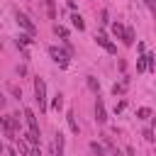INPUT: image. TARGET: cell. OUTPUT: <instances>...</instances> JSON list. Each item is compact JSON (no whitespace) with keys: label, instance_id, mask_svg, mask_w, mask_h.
I'll use <instances>...</instances> for the list:
<instances>
[{"label":"cell","instance_id":"1","mask_svg":"<svg viewBox=\"0 0 156 156\" xmlns=\"http://www.w3.org/2000/svg\"><path fill=\"white\" fill-rule=\"evenodd\" d=\"M34 100L39 102V110H46V83H44V78H34Z\"/></svg>","mask_w":156,"mask_h":156},{"label":"cell","instance_id":"2","mask_svg":"<svg viewBox=\"0 0 156 156\" xmlns=\"http://www.w3.org/2000/svg\"><path fill=\"white\" fill-rule=\"evenodd\" d=\"M15 20H17V24H20V27H22V29H24L27 34H34V32H37L34 22H32V20H29V17L24 15V12H20V10H17V12H15Z\"/></svg>","mask_w":156,"mask_h":156},{"label":"cell","instance_id":"3","mask_svg":"<svg viewBox=\"0 0 156 156\" xmlns=\"http://www.w3.org/2000/svg\"><path fill=\"white\" fill-rule=\"evenodd\" d=\"M49 56H51L61 68H66V66H68V54H66L63 49H58V46H49Z\"/></svg>","mask_w":156,"mask_h":156},{"label":"cell","instance_id":"4","mask_svg":"<svg viewBox=\"0 0 156 156\" xmlns=\"http://www.w3.org/2000/svg\"><path fill=\"white\" fill-rule=\"evenodd\" d=\"M95 122H98V124H105V122H107V112H105V102H102L100 98L95 100Z\"/></svg>","mask_w":156,"mask_h":156},{"label":"cell","instance_id":"5","mask_svg":"<svg viewBox=\"0 0 156 156\" xmlns=\"http://www.w3.org/2000/svg\"><path fill=\"white\" fill-rule=\"evenodd\" d=\"M24 119H27V124H29V132H34V134H39V122H37V115L29 110V107H24Z\"/></svg>","mask_w":156,"mask_h":156},{"label":"cell","instance_id":"6","mask_svg":"<svg viewBox=\"0 0 156 156\" xmlns=\"http://www.w3.org/2000/svg\"><path fill=\"white\" fill-rule=\"evenodd\" d=\"M95 41H98V46H102L107 54H117V46H115V44H112L105 34H98V37H95Z\"/></svg>","mask_w":156,"mask_h":156},{"label":"cell","instance_id":"7","mask_svg":"<svg viewBox=\"0 0 156 156\" xmlns=\"http://www.w3.org/2000/svg\"><path fill=\"white\" fill-rule=\"evenodd\" d=\"M51 156H63V134L58 132L54 136V146H51Z\"/></svg>","mask_w":156,"mask_h":156},{"label":"cell","instance_id":"8","mask_svg":"<svg viewBox=\"0 0 156 156\" xmlns=\"http://www.w3.org/2000/svg\"><path fill=\"white\" fill-rule=\"evenodd\" d=\"M0 127H2V132H5L7 139H17V134H15V129L10 127V119H7V117H0Z\"/></svg>","mask_w":156,"mask_h":156},{"label":"cell","instance_id":"9","mask_svg":"<svg viewBox=\"0 0 156 156\" xmlns=\"http://www.w3.org/2000/svg\"><path fill=\"white\" fill-rule=\"evenodd\" d=\"M71 24H73L78 32H83V29H85V22H83V17H80L78 12H73V15H71Z\"/></svg>","mask_w":156,"mask_h":156},{"label":"cell","instance_id":"10","mask_svg":"<svg viewBox=\"0 0 156 156\" xmlns=\"http://www.w3.org/2000/svg\"><path fill=\"white\" fill-rule=\"evenodd\" d=\"M41 2H44V7H46L49 20H56V2H54V0H41Z\"/></svg>","mask_w":156,"mask_h":156},{"label":"cell","instance_id":"11","mask_svg":"<svg viewBox=\"0 0 156 156\" xmlns=\"http://www.w3.org/2000/svg\"><path fill=\"white\" fill-rule=\"evenodd\" d=\"M66 119H68V127H71V132H73V134H78V122H76V115H73L71 110H68Z\"/></svg>","mask_w":156,"mask_h":156},{"label":"cell","instance_id":"12","mask_svg":"<svg viewBox=\"0 0 156 156\" xmlns=\"http://www.w3.org/2000/svg\"><path fill=\"white\" fill-rule=\"evenodd\" d=\"M122 41H124L127 46H132V44H134V29H124V34H122Z\"/></svg>","mask_w":156,"mask_h":156},{"label":"cell","instance_id":"13","mask_svg":"<svg viewBox=\"0 0 156 156\" xmlns=\"http://www.w3.org/2000/svg\"><path fill=\"white\" fill-rule=\"evenodd\" d=\"M61 107H63V95H61V93H56V98L51 100V110H56V112H58Z\"/></svg>","mask_w":156,"mask_h":156},{"label":"cell","instance_id":"14","mask_svg":"<svg viewBox=\"0 0 156 156\" xmlns=\"http://www.w3.org/2000/svg\"><path fill=\"white\" fill-rule=\"evenodd\" d=\"M32 41H34V39H32V34H27V32L17 37V46H24V44H32Z\"/></svg>","mask_w":156,"mask_h":156},{"label":"cell","instance_id":"15","mask_svg":"<svg viewBox=\"0 0 156 156\" xmlns=\"http://www.w3.org/2000/svg\"><path fill=\"white\" fill-rule=\"evenodd\" d=\"M144 68L146 71H154L156 66H154V54H144Z\"/></svg>","mask_w":156,"mask_h":156},{"label":"cell","instance_id":"16","mask_svg":"<svg viewBox=\"0 0 156 156\" xmlns=\"http://www.w3.org/2000/svg\"><path fill=\"white\" fill-rule=\"evenodd\" d=\"M54 34H56V37H61V39H66V37H68V29H66V27H61V24H54Z\"/></svg>","mask_w":156,"mask_h":156},{"label":"cell","instance_id":"17","mask_svg":"<svg viewBox=\"0 0 156 156\" xmlns=\"http://www.w3.org/2000/svg\"><path fill=\"white\" fill-rule=\"evenodd\" d=\"M85 83H88V88H90L93 93H98V90H100V83H98L93 76H88V78H85Z\"/></svg>","mask_w":156,"mask_h":156},{"label":"cell","instance_id":"18","mask_svg":"<svg viewBox=\"0 0 156 156\" xmlns=\"http://www.w3.org/2000/svg\"><path fill=\"white\" fill-rule=\"evenodd\" d=\"M112 32H115V37H117V39H122V34H124L122 22H115V24H112Z\"/></svg>","mask_w":156,"mask_h":156},{"label":"cell","instance_id":"19","mask_svg":"<svg viewBox=\"0 0 156 156\" xmlns=\"http://www.w3.org/2000/svg\"><path fill=\"white\" fill-rule=\"evenodd\" d=\"M136 117H139V119H149V117H151V110H149V107H139V110H136Z\"/></svg>","mask_w":156,"mask_h":156},{"label":"cell","instance_id":"20","mask_svg":"<svg viewBox=\"0 0 156 156\" xmlns=\"http://www.w3.org/2000/svg\"><path fill=\"white\" fill-rule=\"evenodd\" d=\"M90 149H93V151H95L98 156H107V154H105V149H102V146H100L98 141H90Z\"/></svg>","mask_w":156,"mask_h":156},{"label":"cell","instance_id":"21","mask_svg":"<svg viewBox=\"0 0 156 156\" xmlns=\"http://www.w3.org/2000/svg\"><path fill=\"white\" fill-rule=\"evenodd\" d=\"M24 136H27V141H29V144H39V134L29 132V134H24Z\"/></svg>","mask_w":156,"mask_h":156},{"label":"cell","instance_id":"22","mask_svg":"<svg viewBox=\"0 0 156 156\" xmlns=\"http://www.w3.org/2000/svg\"><path fill=\"white\" fill-rule=\"evenodd\" d=\"M17 149H20L22 154H29V146H27V141H22V139L17 141Z\"/></svg>","mask_w":156,"mask_h":156},{"label":"cell","instance_id":"23","mask_svg":"<svg viewBox=\"0 0 156 156\" xmlns=\"http://www.w3.org/2000/svg\"><path fill=\"white\" fill-rule=\"evenodd\" d=\"M124 88H127V85H124V83H119V85H115V88H112V93H115V95H122V93H124Z\"/></svg>","mask_w":156,"mask_h":156},{"label":"cell","instance_id":"24","mask_svg":"<svg viewBox=\"0 0 156 156\" xmlns=\"http://www.w3.org/2000/svg\"><path fill=\"white\" fill-rule=\"evenodd\" d=\"M10 93H12V95H17V98H22V90H20L17 85H10Z\"/></svg>","mask_w":156,"mask_h":156},{"label":"cell","instance_id":"25","mask_svg":"<svg viewBox=\"0 0 156 156\" xmlns=\"http://www.w3.org/2000/svg\"><path fill=\"white\" fill-rule=\"evenodd\" d=\"M144 139H146V141H154V132H151V129H144Z\"/></svg>","mask_w":156,"mask_h":156},{"label":"cell","instance_id":"26","mask_svg":"<svg viewBox=\"0 0 156 156\" xmlns=\"http://www.w3.org/2000/svg\"><path fill=\"white\" fill-rule=\"evenodd\" d=\"M100 22H102V24H107V22H110V20H107V10H102V12H100Z\"/></svg>","mask_w":156,"mask_h":156},{"label":"cell","instance_id":"27","mask_svg":"<svg viewBox=\"0 0 156 156\" xmlns=\"http://www.w3.org/2000/svg\"><path fill=\"white\" fill-rule=\"evenodd\" d=\"M136 71H146V68H144V56L136 61Z\"/></svg>","mask_w":156,"mask_h":156},{"label":"cell","instance_id":"28","mask_svg":"<svg viewBox=\"0 0 156 156\" xmlns=\"http://www.w3.org/2000/svg\"><path fill=\"white\" fill-rule=\"evenodd\" d=\"M5 105H7V98H5L2 93H0V107H5Z\"/></svg>","mask_w":156,"mask_h":156},{"label":"cell","instance_id":"29","mask_svg":"<svg viewBox=\"0 0 156 156\" xmlns=\"http://www.w3.org/2000/svg\"><path fill=\"white\" fill-rule=\"evenodd\" d=\"M29 156H41V154H39V149H29Z\"/></svg>","mask_w":156,"mask_h":156},{"label":"cell","instance_id":"30","mask_svg":"<svg viewBox=\"0 0 156 156\" xmlns=\"http://www.w3.org/2000/svg\"><path fill=\"white\" fill-rule=\"evenodd\" d=\"M146 5H149V10H154V7H156V2H154V0H146Z\"/></svg>","mask_w":156,"mask_h":156},{"label":"cell","instance_id":"31","mask_svg":"<svg viewBox=\"0 0 156 156\" xmlns=\"http://www.w3.org/2000/svg\"><path fill=\"white\" fill-rule=\"evenodd\" d=\"M7 156H17V151H15V149H10V151H7Z\"/></svg>","mask_w":156,"mask_h":156},{"label":"cell","instance_id":"32","mask_svg":"<svg viewBox=\"0 0 156 156\" xmlns=\"http://www.w3.org/2000/svg\"><path fill=\"white\" fill-rule=\"evenodd\" d=\"M0 151H2V141H0Z\"/></svg>","mask_w":156,"mask_h":156},{"label":"cell","instance_id":"33","mask_svg":"<svg viewBox=\"0 0 156 156\" xmlns=\"http://www.w3.org/2000/svg\"><path fill=\"white\" fill-rule=\"evenodd\" d=\"M0 49H2V41H0Z\"/></svg>","mask_w":156,"mask_h":156}]
</instances>
